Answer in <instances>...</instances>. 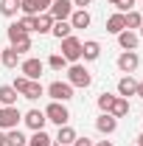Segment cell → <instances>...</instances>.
Here are the masks:
<instances>
[{
  "label": "cell",
  "instance_id": "37",
  "mask_svg": "<svg viewBox=\"0 0 143 146\" xmlns=\"http://www.w3.org/2000/svg\"><path fill=\"white\" fill-rule=\"evenodd\" d=\"M0 146H6V132L0 129Z\"/></svg>",
  "mask_w": 143,
  "mask_h": 146
},
{
  "label": "cell",
  "instance_id": "28",
  "mask_svg": "<svg viewBox=\"0 0 143 146\" xmlns=\"http://www.w3.org/2000/svg\"><path fill=\"white\" fill-rule=\"evenodd\" d=\"M124 23H126V28H129V31L140 28V25H143V17H140V11H135V9H132V11H126V14H124Z\"/></svg>",
  "mask_w": 143,
  "mask_h": 146
},
{
  "label": "cell",
  "instance_id": "9",
  "mask_svg": "<svg viewBox=\"0 0 143 146\" xmlns=\"http://www.w3.org/2000/svg\"><path fill=\"white\" fill-rule=\"evenodd\" d=\"M23 124L31 129V132H39V129H45L48 118H45V112H42V110H28V112L23 115Z\"/></svg>",
  "mask_w": 143,
  "mask_h": 146
},
{
  "label": "cell",
  "instance_id": "10",
  "mask_svg": "<svg viewBox=\"0 0 143 146\" xmlns=\"http://www.w3.org/2000/svg\"><path fill=\"white\" fill-rule=\"evenodd\" d=\"M51 3H54V0H23V3H20V11L36 17V14H45V11L51 9Z\"/></svg>",
  "mask_w": 143,
  "mask_h": 146
},
{
  "label": "cell",
  "instance_id": "43",
  "mask_svg": "<svg viewBox=\"0 0 143 146\" xmlns=\"http://www.w3.org/2000/svg\"><path fill=\"white\" fill-rule=\"evenodd\" d=\"M51 146H62V143H51Z\"/></svg>",
  "mask_w": 143,
  "mask_h": 146
},
{
  "label": "cell",
  "instance_id": "11",
  "mask_svg": "<svg viewBox=\"0 0 143 146\" xmlns=\"http://www.w3.org/2000/svg\"><path fill=\"white\" fill-rule=\"evenodd\" d=\"M48 14H51L54 20H70L73 3H70V0H54V3H51V9H48Z\"/></svg>",
  "mask_w": 143,
  "mask_h": 146
},
{
  "label": "cell",
  "instance_id": "5",
  "mask_svg": "<svg viewBox=\"0 0 143 146\" xmlns=\"http://www.w3.org/2000/svg\"><path fill=\"white\" fill-rule=\"evenodd\" d=\"M62 42V56L68 59V65H73V62H79L81 59V39L79 36H65V39H59Z\"/></svg>",
  "mask_w": 143,
  "mask_h": 146
},
{
  "label": "cell",
  "instance_id": "8",
  "mask_svg": "<svg viewBox=\"0 0 143 146\" xmlns=\"http://www.w3.org/2000/svg\"><path fill=\"white\" fill-rule=\"evenodd\" d=\"M138 68H140V56H138V51H124V54L118 56V70L124 73V76H132Z\"/></svg>",
  "mask_w": 143,
  "mask_h": 146
},
{
  "label": "cell",
  "instance_id": "38",
  "mask_svg": "<svg viewBox=\"0 0 143 146\" xmlns=\"http://www.w3.org/2000/svg\"><path fill=\"white\" fill-rule=\"evenodd\" d=\"M138 96L143 98V82H138Z\"/></svg>",
  "mask_w": 143,
  "mask_h": 146
},
{
  "label": "cell",
  "instance_id": "4",
  "mask_svg": "<svg viewBox=\"0 0 143 146\" xmlns=\"http://www.w3.org/2000/svg\"><path fill=\"white\" fill-rule=\"evenodd\" d=\"M73 84H68V82H51L48 87H45V93L51 96V101H62V104H68L73 98Z\"/></svg>",
  "mask_w": 143,
  "mask_h": 146
},
{
  "label": "cell",
  "instance_id": "21",
  "mask_svg": "<svg viewBox=\"0 0 143 146\" xmlns=\"http://www.w3.org/2000/svg\"><path fill=\"white\" fill-rule=\"evenodd\" d=\"M51 34H54L56 39H65V36H70V34H73L70 20H54V28H51Z\"/></svg>",
  "mask_w": 143,
  "mask_h": 146
},
{
  "label": "cell",
  "instance_id": "35",
  "mask_svg": "<svg viewBox=\"0 0 143 146\" xmlns=\"http://www.w3.org/2000/svg\"><path fill=\"white\" fill-rule=\"evenodd\" d=\"M70 3H73V9H87L93 0H70Z\"/></svg>",
  "mask_w": 143,
  "mask_h": 146
},
{
  "label": "cell",
  "instance_id": "2",
  "mask_svg": "<svg viewBox=\"0 0 143 146\" xmlns=\"http://www.w3.org/2000/svg\"><path fill=\"white\" fill-rule=\"evenodd\" d=\"M42 112H45V118H48L51 124H56V127H65V124H70V110L65 107L62 101H51V104L42 110Z\"/></svg>",
  "mask_w": 143,
  "mask_h": 146
},
{
  "label": "cell",
  "instance_id": "6",
  "mask_svg": "<svg viewBox=\"0 0 143 146\" xmlns=\"http://www.w3.org/2000/svg\"><path fill=\"white\" fill-rule=\"evenodd\" d=\"M42 70H45V62H42V59H36V56H28V59H23V62H20V73H23L25 79H31V82H39Z\"/></svg>",
  "mask_w": 143,
  "mask_h": 146
},
{
  "label": "cell",
  "instance_id": "7",
  "mask_svg": "<svg viewBox=\"0 0 143 146\" xmlns=\"http://www.w3.org/2000/svg\"><path fill=\"white\" fill-rule=\"evenodd\" d=\"M23 121V112L17 107H0V129L9 132V129H17V124Z\"/></svg>",
  "mask_w": 143,
  "mask_h": 146
},
{
  "label": "cell",
  "instance_id": "39",
  "mask_svg": "<svg viewBox=\"0 0 143 146\" xmlns=\"http://www.w3.org/2000/svg\"><path fill=\"white\" fill-rule=\"evenodd\" d=\"M135 146H143V132L138 135V143H135Z\"/></svg>",
  "mask_w": 143,
  "mask_h": 146
},
{
  "label": "cell",
  "instance_id": "3",
  "mask_svg": "<svg viewBox=\"0 0 143 146\" xmlns=\"http://www.w3.org/2000/svg\"><path fill=\"white\" fill-rule=\"evenodd\" d=\"M68 84H73V87H90V84H93V73H90L84 65L73 62L70 68H68Z\"/></svg>",
  "mask_w": 143,
  "mask_h": 146
},
{
  "label": "cell",
  "instance_id": "41",
  "mask_svg": "<svg viewBox=\"0 0 143 146\" xmlns=\"http://www.w3.org/2000/svg\"><path fill=\"white\" fill-rule=\"evenodd\" d=\"M107 3H109V6H115V3H118V0H107Z\"/></svg>",
  "mask_w": 143,
  "mask_h": 146
},
{
  "label": "cell",
  "instance_id": "18",
  "mask_svg": "<svg viewBox=\"0 0 143 146\" xmlns=\"http://www.w3.org/2000/svg\"><path fill=\"white\" fill-rule=\"evenodd\" d=\"M17 96L20 93L11 84H0V107H17Z\"/></svg>",
  "mask_w": 143,
  "mask_h": 146
},
{
  "label": "cell",
  "instance_id": "15",
  "mask_svg": "<svg viewBox=\"0 0 143 146\" xmlns=\"http://www.w3.org/2000/svg\"><path fill=\"white\" fill-rule=\"evenodd\" d=\"M98 56H101V45H98L95 39L81 42V59H84V62H95Z\"/></svg>",
  "mask_w": 143,
  "mask_h": 146
},
{
  "label": "cell",
  "instance_id": "19",
  "mask_svg": "<svg viewBox=\"0 0 143 146\" xmlns=\"http://www.w3.org/2000/svg\"><path fill=\"white\" fill-rule=\"evenodd\" d=\"M121 31H126V23H124V14L121 11H115V14H109L107 17V34H121Z\"/></svg>",
  "mask_w": 143,
  "mask_h": 146
},
{
  "label": "cell",
  "instance_id": "23",
  "mask_svg": "<svg viewBox=\"0 0 143 146\" xmlns=\"http://www.w3.org/2000/svg\"><path fill=\"white\" fill-rule=\"evenodd\" d=\"M0 65H6V68H17L20 65V54L9 45L6 51H0Z\"/></svg>",
  "mask_w": 143,
  "mask_h": 146
},
{
  "label": "cell",
  "instance_id": "36",
  "mask_svg": "<svg viewBox=\"0 0 143 146\" xmlns=\"http://www.w3.org/2000/svg\"><path fill=\"white\" fill-rule=\"evenodd\" d=\"M93 146H112V141H98V143H93Z\"/></svg>",
  "mask_w": 143,
  "mask_h": 146
},
{
  "label": "cell",
  "instance_id": "13",
  "mask_svg": "<svg viewBox=\"0 0 143 146\" xmlns=\"http://www.w3.org/2000/svg\"><path fill=\"white\" fill-rule=\"evenodd\" d=\"M118 45H121L124 51H138L140 36L135 34V31H129V28H126V31H121V34H118Z\"/></svg>",
  "mask_w": 143,
  "mask_h": 146
},
{
  "label": "cell",
  "instance_id": "12",
  "mask_svg": "<svg viewBox=\"0 0 143 146\" xmlns=\"http://www.w3.org/2000/svg\"><path fill=\"white\" fill-rule=\"evenodd\" d=\"M95 129H98L101 135H112V132L118 129V118H112L109 112H101V115L95 118Z\"/></svg>",
  "mask_w": 143,
  "mask_h": 146
},
{
  "label": "cell",
  "instance_id": "16",
  "mask_svg": "<svg viewBox=\"0 0 143 146\" xmlns=\"http://www.w3.org/2000/svg\"><path fill=\"white\" fill-rule=\"evenodd\" d=\"M118 96H121V98L138 96V82H135L132 76H121V82H118Z\"/></svg>",
  "mask_w": 143,
  "mask_h": 146
},
{
  "label": "cell",
  "instance_id": "24",
  "mask_svg": "<svg viewBox=\"0 0 143 146\" xmlns=\"http://www.w3.org/2000/svg\"><path fill=\"white\" fill-rule=\"evenodd\" d=\"M6 146H28V138L20 129H9L6 132Z\"/></svg>",
  "mask_w": 143,
  "mask_h": 146
},
{
  "label": "cell",
  "instance_id": "22",
  "mask_svg": "<svg viewBox=\"0 0 143 146\" xmlns=\"http://www.w3.org/2000/svg\"><path fill=\"white\" fill-rule=\"evenodd\" d=\"M109 115L112 118H124V115H129V98H115L112 101V107H109Z\"/></svg>",
  "mask_w": 143,
  "mask_h": 146
},
{
  "label": "cell",
  "instance_id": "31",
  "mask_svg": "<svg viewBox=\"0 0 143 146\" xmlns=\"http://www.w3.org/2000/svg\"><path fill=\"white\" fill-rule=\"evenodd\" d=\"M20 25L31 34V31H36V17H31V14H23V20H20Z\"/></svg>",
  "mask_w": 143,
  "mask_h": 146
},
{
  "label": "cell",
  "instance_id": "26",
  "mask_svg": "<svg viewBox=\"0 0 143 146\" xmlns=\"http://www.w3.org/2000/svg\"><path fill=\"white\" fill-rule=\"evenodd\" d=\"M54 28V17L45 11V14H36V34H51Z\"/></svg>",
  "mask_w": 143,
  "mask_h": 146
},
{
  "label": "cell",
  "instance_id": "29",
  "mask_svg": "<svg viewBox=\"0 0 143 146\" xmlns=\"http://www.w3.org/2000/svg\"><path fill=\"white\" fill-rule=\"evenodd\" d=\"M48 68H51V70H68V59H65V56L62 54H51L48 56Z\"/></svg>",
  "mask_w": 143,
  "mask_h": 146
},
{
  "label": "cell",
  "instance_id": "33",
  "mask_svg": "<svg viewBox=\"0 0 143 146\" xmlns=\"http://www.w3.org/2000/svg\"><path fill=\"white\" fill-rule=\"evenodd\" d=\"M25 84H28V79H25V76H17L11 87H14V90H17V93H23V87H25Z\"/></svg>",
  "mask_w": 143,
  "mask_h": 146
},
{
  "label": "cell",
  "instance_id": "17",
  "mask_svg": "<svg viewBox=\"0 0 143 146\" xmlns=\"http://www.w3.org/2000/svg\"><path fill=\"white\" fill-rule=\"evenodd\" d=\"M20 96H23V98H28V101H36V98H42V96H45V87H42V82H31V79H28V84L23 87Z\"/></svg>",
  "mask_w": 143,
  "mask_h": 146
},
{
  "label": "cell",
  "instance_id": "27",
  "mask_svg": "<svg viewBox=\"0 0 143 146\" xmlns=\"http://www.w3.org/2000/svg\"><path fill=\"white\" fill-rule=\"evenodd\" d=\"M54 143V138L45 132V129H39V132H34L31 138H28V146H51Z\"/></svg>",
  "mask_w": 143,
  "mask_h": 146
},
{
  "label": "cell",
  "instance_id": "25",
  "mask_svg": "<svg viewBox=\"0 0 143 146\" xmlns=\"http://www.w3.org/2000/svg\"><path fill=\"white\" fill-rule=\"evenodd\" d=\"M20 3H23V0H0V14H3V17H17Z\"/></svg>",
  "mask_w": 143,
  "mask_h": 146
},
{
  "label": "cell",
  "instance_id": "20",
  "mask_svg": "<svg viewBox=\"0 0 143 146\" xmlns=\"http://www.w3.org/2000/svg\"><path fill=\"white\" fill-rule=\"evenodd\" d=\"M79 135H76V129L70 127V124H65V127H59V132H56L54 143H62V146H70L73 141H76Z\"/></svg>",
  "mask_w": 143,
  "mask_h": 146
},
{
  "label": "cell",
  "instance_id": "34",
  "mask_svg": "<svg viewBox=\"0 0 143 146\" xmlns=\"http://www.w3.org/2000/svg\"><path fill=\"white\" fill-rule=\"evenodd\" d=\"M70 146H93V141H90V138H76Z\"/></svg>",
  "mask_w": 143,
  "mask_h": 146
},
{
  "label": "cell",
  "instance_id": "1",
  "mask_svg": "<svg viewBox=\"0 0 143 146\" xmlns=\"http://www.w3.org/2000/svg\"><path fill=\"white\" fill-rule=\"evenodd\" d=\"M6 36H9V42H11V48L17 51L20 56L25 54V51H31V36H28V31L20 25V20H14L9 28H6Z\"/></svg>",
  "mask_w": 143,
  "mask_h": 146
},
{
  "label": "cell",
  "instance_id": "30",
  "mask_svg": "<svg viewBox=\"0 0 143 146\" xmlns=\"http://www.w3.org/2000/svg\"><path fill=\"white\" fill-rule=\"evenodd\" d=\"M115 98H118V96H112V93H101L95 104H98V110H101V112H109V107H112V101H115Z\"/></svg>",
  "mask_w": 143,
  "mask_h": 146
},
{
  "label": "cell",
  "instance_id": "40",
  "mask_svg": "<svg viewBox=\"0 0 143 146\" xmlns=\"http://www.w3.org/2000/svg\"><path fill=\"white\" fill-rule=\"evenodd\" d=\"M138 36H143V25H140V28H138Z\"/></svg>",
  "mask_w": 143,
  "mask_h": 146
},
{
  "label": "cell",
  "instance_id": "42",
  "mask_svg": "<svg viewBox=\"0 0 143 146\" xmlns=\"http://www.w3.org/2000/svg\"><path fill=\"white\" fill-rule=\"evenodd\" d=\"M140 17H143V6H140Z\"/></svg>",
  "mask_w": 143,
  "mask_h": 146
},
{
  "label": "cell",
  "instance_id": "14",
  "mask_svg": "<svg viewBox=\"0 0 143 146\" xmlns=\"http://www.w3.org/2000/svg\"><path fill=\"white\" fill-rule=\"evenodd\" d=\"M90 23H93V17H90L87 9H73V14H70L73 31H76V28H90Z\"/></svg>",
  "mask_w": 143,
  "mask_h": 146
},
{
  "label": "cell",
  "instance_id": "32",
  "mask_svg": "<svg viewBox=\"0 0 143 146\" xmlns=\"http://www.w3.org/2000/svg\"><path fill=\"white\" fill-rule=\"evenodd\" d=\"M115 9H118L121 14H126V11H132V9H135V0H118V3H115Z\"/></svg>",
  "mask_w": 143,
  "mask_h": 146
}]
</instances>
